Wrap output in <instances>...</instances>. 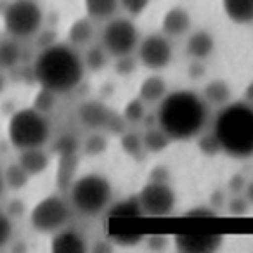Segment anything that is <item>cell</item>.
<instances>
[{
  "label": "cell",
  "instance_id": "obj_40",
  "mask_svg": "<svg viewBox=\"0 0 253 253\" xmlns=\"http://www.w3.org/2000/svg\"><path fill=\"white\" fill-rule=\"evenodd\" d=\"M243 193H245V198L248 200V203L253 205V180L246 182V186H245V189H243Z\"/></svg>",
  "mask_w": 253,
  "mask_h": 253
},
{
  "label": "cell",
  "instance_id": "obj_27",
  "mask_svg": "<svg viewBox=\"0 0 253 253\" xmlns=\"http://www.w3.org/2000/svg\"><path fill=\"white\" fill-rule=\"evenodd\" d=\"M123 120L130 125H135V123H141L142 118L146 116V102L141 101V99H132V101L126 102L125 109H123Z\"/></svg>",
  "mask_w": 253,
  "mask_h": 253
},
{
  "label": "cell",
  "instance_id": "obj_15",
  "mask_svg": "<svg viewBox=\"0 0 253 253\" xmlns=\"http://www.w3.org/2000/svg\"><path fill=\"white\" fill-rule=\"evenodd\" d=\"M18 163L23 170L26 172V175L32 179V177H39L49 169L50 156L45 151V148H32L25 149V151H18Z\"/></svg>",
  "mask_w": 253,
  "mask_h": 253
},
{
  "label": "cell",
  "instance_id": "obj_11",
  "mask_svg": "<svg viewBox=\"0 0 253 253\" xmlns=\"http://www.w3.org/2000/svg\"><path fill=\"white\" fill-rule=\"evenodd\" d=\"M173 245H175V250L184 253H211L222 248L224 238L217 234H208V236L180 234L173 238Z\"/></svg>",
  "mask_w": 253,
  "mask_h": 253
},
{
  "label": "cell",
  "instance_id": "obj_41",
  "mask_svg": "<svg viewBox=\"0 0 253 253\" xmlns=\"http://www.w3.org/2000/svg\"><path fill=\"white\" fill-rule=\"evenodd\" d=\"M5 180H4V172L0 170V200H2V196H4V193H5Z\"/></svg>",
  "mask_w": 253,
  "mask_h": 253
},
{
  "label": "cell",
  "instance_id": "obj_32",
  "mask_svg": "<svg viewBox=\"0 0 253 253\" xmlns=\"http://www.w3.org/2000/svg\"><path fill=\"white\" fill-rule=\"evenodd\" d=\"M104 149H106V137L99 130L97 132L94 130V134L85 142V153H88V155H99Z\"/></svg>",
  "mask_w": 253,
  "mask_h": 253
},
{
  "label": "cell",
  "instance_id": "obj_30",
  "mask_svg": "<svg viewBox=\"0 0 253 253\" xmlns=\"http://www.w3.org/2000/svg\"><path fill=\"white\" fill-rule=\"evenodd\" d=\"M56 97L57 95L52 94V92L45 90V88H40V92L35 97V104H33V108H37L39 111H42L47 115V113L54 108V104H56Z\"/></svg>",
  "mask_w": 253,
  "mask_h": 253
},
{
  "label": "cell",
  "instance_id": "obj_39",
  "mask_svg": "<svg viewBox=\"0 0 253 253\" xmlns=\"http://www.w3.org/2000/svg\"><path fill=\"white\" fill-rule=\"evenodd\" d=\"M243 97H245V102H248V104H252V106H253V80L250 82L248 85H246Z\"/></svg>",
  "mask_w": 253,
  "mask_h": 253
},
{
  "label": "cell",
  "instance_id": "obj_19",
  "mask_svg": "<svg viewBox=\"0 0 253 253\" xmlns=\"http://www.w3.org/2000/svg\"><path fill=\"white\" fill-rule=\"evenodd\" d=\"M95 35V26L90 18H80L71 25L70 32H68V43L73 47H85L94 40Z\"/></svg>",
  "mask_w": 253,
  "mask_h": 253
},
{
  "label": "cell",
  "instance_id": "obj_24",
  "mask_svg": "<svg viewBox=\"0 0 253 253\" xmlns=\"http://www.w3.org/2000/svg\"><path fill=\"white\" fill-rule=\"evenodd\" d=\"M120 144H122V149L126 153L128 156L135 160H142L146 155V149L142 146V137L137 135L135 132H123L122 139H120Z\"/></svg>",
  "mask_w": 253,
  "mask_h": 253
},
{
  "label": "cell",
  "instance_id": "obj_26",
  "mask_svg": "<svg viewBox=\"0 0 253 253\" xmlns=\"http://www.w3.org/2000/svg\"><path fill=\"white\" fill-rule=\"evenodd\" d=\"M4 180H5V187H9L12 191H21L28 184L30 177L26 175V172L16 162L14 165H9L7 170L4 172Z\"/></svg>",
  "mask_w": 253,
  "mask_h": 253
},
{
  "label": "cell",
  "instance_id": "obj_33",
  "mask_svg": "<svg viewBox=\"0 0 253 253\" xmlns=\"http://www.w3.org/2000/svg\"><path fill=\"white\" fill-rule=\"evenodd\" d=\"M200 148L201 151L205 153V155L208 156H213V155H218L220 151V146H218L217 139H215V135L211 134H201L200 135Z\"/></svg>",
  "mask_w": 253,
  "mask_h": 253
},
{
  "label": "cell",
  "instance_id": "obj_42",
  "mask_svg": "<svg viewBox=\"0 0 253 253\" xmlns=\"http://www.w3.org/2000/svg\"><path fill=\"white\" fill-rule=\"evenodd\" d=\"M5 90V77L4 73H2V70H0V94Z\"/></svg>",
  "mask_w": 253,
  "mask_h": 253
},
{
  "label": "cell",
  "instance_id": "obj_10",
  "mask_svg": "<svg viewBox=\"0 0 253 253\" xmlns=\"http://www.w3.org/2000/svg\"><path fill=\"white\" fill-rule=\"evenodd\" d=\"M137 57L139 63L151 71H162L172 63L173 50L169 37L163 33H151L139 40L137 45Z\"/></svg>",
  "mask_w": 253,
  "mask_h": 253
},
{
  "label": "cell",
  "instance_id": "obj_1",
  "mask_svg": "<svg viewBox=\"0 0 253 253\" xmlns=\"http://www.w3.org/2000/svg\"><path fill=\"white\" fill-rule=\"evenodd\" d=\"M158 126L172 141L200 137L210 122V106L194 90H173L158 102Z\"/></svg>",
  "mask_w": 253,
  "mask_h": 253
},
{
  "label": "cell",
  "instance_id": "obj_18",
  "mask_svg": "<svg viewBox=\"0 0 253 253\" xmlns=\"http://www.w3.org/2000/svg\"><path fill=\"white\" fill-rule=\"evenodd\" d=\"M227 18L236 25L253 23V0H222Z\"/></svg>",
  "mask_w": 253,
  "mask_h": 253
},
{
  "label": "cell",
  "instance_id": "obj_38",
  "mask_svg": "<svg viewBox=\"0 0 253 253\" xmlns=\"http://www.w3.org/2000/svg\"><path fill=\"white\" fill-rule=\"evenodd\" d=\"M149 180H155V182H169V170L163 169V167H158L151 172V179Z\"/></svg>",
  "mask_w": 253,
  "mask_h": 253
},
{
  "label": "cell",
  "instance_id": "obj_35",
  "mask_svg": "<svg viewBox=\"0 0 253 253\" xmlns=\"http://www.w3.org/2000/svg\"><path fill=\"white\" fill-rule=\"evenodd\" d=\"M215 210H211L210 207H196L191 208L186 213V217H215Z\"/></svg>",
  "mask_w": 253,
  "mask_h": 253
},
{
  "label": "cell",
  "instance_id": "obj_34",
  "mask_svg": "<svg viewBox=\"0 0 253 253\" xmlns=\"http://www.w3.org/2000/svg\"><path fill=\"white\" fill-rule=\"evenodd\" d=\"M246 182L248 180L245 179V177L241 175V173H236V175H232L231 179H229V189L232 191V193H243V189H245Z\"/></svg>",
  "mask_w": 253,
  "mask_h": 253
},
{
  "label": "cell",
  "instance_id": "obj_29",
  "mask_svg": "<svg viewBox=\"0 0 253 253\" xmlns=\"http://www.w3.org/2000/svg\"><path fill=\"white\" fill-rule=\"evenodd\" d=\"M118 4L126 14L135 18V16H141L148 9V5L151 4V0H118Z\"/></svg>",
  "mask_w": 253,
  "mask_h": 253
},
{
  "label": "cell",
  "instance_id": "obj_20",
  "mask_svg": "<svg viewBox=\"0 0 253 253\" xmlns=\"http://www.w3.org/2000/svg\"><path fill=\"white\" fill-rule=\"evenodd\" d=\"M201 97L207 101L208 106L222 108V106L227 104L229 99H231V87H229L225 80L215 78V80H210L203 87V94H201Z\"/></svg>",
  "mask_w": 253,
  "mask_h": 253
},
{
  "label": "cell",
  "instance_id": "obj_4",
  "mask_svg": "<svg viewBox=\"0 0 253 253\" xmlns=\"http://www.w3.org/2000/svg\"><path fill=\"white\" fill-rule=\"evenodd\" d=\"M50 135H52V126L49 116L33 106L18 109L9 118L7 139L16 151L45 148L50 141Z\"/></svg>",
  "mask_w": 253,
  "mask_h": 253
},
{
  "label": "cell",
  "instance_id": "obj_13",
  "mask_svg": "<svg viewBox=\"0 0 253 253\" xmlns=\"http://www.w3.org/2000/svg\"><path fill=\"white\" fill-rule=\"evenodd\" d=\"M50 250L56 253H84L88 250V243L82 232L66 225L64 229L52 234Z\"/></svg>",
  "mask_w": 253,
  "mask_h": 253
},
{
  "label": "cell",
  "instance_id": "obj_2",
  "mask_svg": "<svg viewBox=\"0 0 253 253\" xmlns=\"http://www.w3.org/2000/svg\"><path fill=\"white\" fill-rule=\"evenodd\" d=\"M85 63L80 50L71 43H49L33 61V78L40 88L64 95L80 87L85 78Z\"/></svg>",
  "mask_w": 253,
  "mask_h": 253
},
{
  "label": "cell",
  "instance_id": "obj_36",
  "mask_svg": "<svg viewBox=\"0 0 253 253\" xmlns=\"http://www.w3.org/2000/svg\"><path fill=\"white\" fill-rule=\"evenodd\" d=\"M205 73H207V70H205V66L201 64V61H194V63L189 66V75L194 78V80H200V78H203Z\"/></svg>",
  "mask_w": 253,
  "mask_h": 253
},
{
  "label": "cell",
  "instance_id": "obj_9",
  "mask_svg": "<svg viewBox=\"0 0 253 253\" xmlns=\"http://www.w3.org/2000/svg\"><path fill=\"white\" fill-rule=\"evenodd\" d=\"M139 205L141 215H148V217H169L175 210L177 196L175 191L172 189L169 182H155L149 180L141 193L135 198Z\"/></svg>",
  "mask_w": 253,
  "mask_h": 253
},
{
  "label": "cell",
  "instance_id": "obj_12",
  "mask_svg": "<svg viewBox=\"0 0 253 253\" xmlns=\"http://www.w3.org/2000/svg\"><path fill=\"white\" fill-rule=\"evenodd\" d=\"M193 25L191 14L187 9L175 5V7L169 9L162 19V33L169 39H180V37L187 35Z\"/></svg>",
  "mask_w": 253,
  "mask_h": 253
},
{
  "label": "cell",
  "instance_id": "obj_6",
  "mask_svg": "<svg viewBox=\"0 0 253 253\" xmlns=\"http://www.w3.org/2000/svg\"><path fill=\"white\" fill-rule=\"evenodd\" d=\"M43 19V9L37 0H12L4 9L2 26L5 35L21 42L39 35Z\"/></svg>",
  "mask_w": 253,
  "mask_h": 253
},
{
  "label": "cell",
  "instance_id": "obj_31",
  "mask_svg": "<svg viewBox=\"0 0 253 253\" xmlns=\"http://www.w3.org/2000/svg\"><path fill=\"white\" fill-rule=\"evenodd\" d=\"M227 211L234 217H243L250 211V203L245 196H234L227 201Z\"/></svg>",
  "mask_w": 253,
  "mask_h": 253
},
{
  "label": "cell",
  "instance_id": "obj_21",
  "mask_svg": "<svg viewBox=\"0 0 253 253\" xmlns=\"http://www.w3.org/2000/svg\"><path fill=\"white\" fill-rule=\"evenodd\" d=\"M84 5L87 18L92 21H108L120 7L118 0H84Z\"/></svg>",
  "mask_w": 253,
  "mask_h": 253
},
{
  "label": "cell",
  "instance_id": "obj_3",
  "mask_svg": "<svg viewBox=\"0 0 253 253\" xmlns=\"http://www.w3.org/2000/svg\"><path fill=\"white\" fill-rule=\"evenodd\" d=\"M220 151L236 160L253 156V106L227 102L213 118V130Z\"/></svg>",
  "mask_w": 253,
  "mask_h": 253
},
{
  "label": "cell",
  "instance_id": "obj_17",
  "mask_svg": "<svg viewBox=\"0 0 253 253\" xmlns=\"http://www.w3.org/2000/svg\"><path fill=\"white\" fill-rule=\"evenodd\" d=\"M167 92H169V87H167L165 78L160 75H151L139 87V99L144 101L146 104H155L165 97Z\"/></svg>",
  "mask_w": 253,
  "mask_h": 253
},
{
  "label": "cell",
  "instance_id": "obj_28",
  "mask_svg": "<svg viewBox=\"0 0 253 253\" xmlns=\"http://www.w3.org/2000/svg\"><path fill=\"white\" fill-rule=\"evenodd\" d=\"M14 238V220L12 215L0 210V250L7 248Z\"/></svg>",
  "mask_w": 253,
  "mask_h": 253
},
{
  "label": "cell",
  "instance_id": "obj_16",
  "mask_svg": "<svg viewBox=\"0 0 253 253\" xmlns=\"http://www.w3.org/2000/svg\"><path fill=\"white\" fill-rule=\"evenodd\" d=\"M215 50V39L207 30H198L187 37L186 42V54L194 61H205L213 54Z\"/></svg>",
  "mask_w": 253,
  "mask_h": 253
},
{
  "label": "cell",
  "instance_id": "obj_22",
  "mask_svg": "<svg viewBox=\"0 0 253 253\" xmlns=\"http://www.w3.org/2000/svg\"><path fill=\"white\" fill-rule=\"evenodd\" d=\"M19 61H21L19 40H14L11 37L0 40V70L2 71L12 70Z\"/></svg>",
  "mask_w": 253,
  "mask_h": 253
},
{
  "label": "cell",
  "instance_id": "obj_25",
  "mask_svg": "<svg viewBox=\"0 0 253 253\" xmlns=\"http://www.w3.org/2000/svg\"><path fill=\"white\" fill-rule=\"evenodd\" d=\"M84 57V63H85V68L90 71H101L102 68L106 66L108 63V52L104 50L102 45H92L88 47V50L85 54H82Z\"/></svg>",
  "mask_w": 253,
  "mask_h": 253
},
{
  "label": "cell",
  "instance_id": "obj_8",
  "mask_svg": "<svg viewBox=\"0 0 253 253\" xmlns=\"http://www.w3.org/2000/svg\"><path fill=\"white\" fill-rule=\"evenodd\" d=\"M139 35L137 26L128 18H115L108 19L101 32V45L108 52L109 57H126L132 56L139 45Z\"/></svg>",
  "mask_w": 253,
  "mask_h": 253
},
{
  "label": "cell",
  "instance_id": "obj_7",
  "mask_svg": "<svg viewBox=\"0 0 253 253\" xmlns=\"http://www.w3.org/2000/svg\"><path fill=\"white\" fill-rule=\"evenodd\" d=\"M73 208L59 194H49L42 198L30 211V224L39 234L52 236L54 232L64 229L71 220Z\"/></svg>",
  "mask_w": 253,
  "mask_h": 253
},
{
  "label": "cell",
  "instance_id": "obj_14",
  "mask_svg": "<svg viewBox=\"0 0 253 253\" xmlns=\"http://www.w3.org/2000/svg\"><path fill=\"white\" fill-rule=\"evenodd\" d=\"M77 115L80 123L87 126L88 130H104L106 122H108L111 111L101 101H87L80 104Z\"/></svg>",
  "mask_w": 253,
  "mask_h": 253
},
{
  "label": "cell",
  "instance_id": "obj_23",
  "mask_svg": "<svg viewBox=\"0 0 253 253\" xmlns=\"http://www.w3.org/2000/svg\"><path fill=\"white\" fill-rule=\"evenodd\" d=\"M141 137H142V146H144L146 153H153V155L165 151L173 142L158 125L151 126V128H146L144 135H141Z\"/></svg>",
  "mask_w": 253,
  "mask_h": 253
},
{
  "label": "cell",
  "instance_id": "obj_5",
  "mask_svg": "<svg viewBox=\"0 0 253 253\" xmlns=\"http://www.w3.org/2000/svg\"><path fill=\"white\" fill-rule=\"evenodd\" d=\"M113 201V186L102 173H85L70 187V205L84 217H99Z\"/></svg>",
  "mask_w": 253,
  "mask_h": 253
},
{
  "label": "cell",
  "instance_id": "obj_37",
  "mask_svg": "<svg viewBox=\"0 0 253 253\" xmlns=\"http://www.w3.org/2000/svg\"><path fill=\"white\" fill-rule=\"evenodd\" d=\"M148 248L149 250H165L167 238H163V236H153V238L148 239Z\"/></svg>",
  "mask_w": 253,
  "mask_h": 253
}]
</instances>
